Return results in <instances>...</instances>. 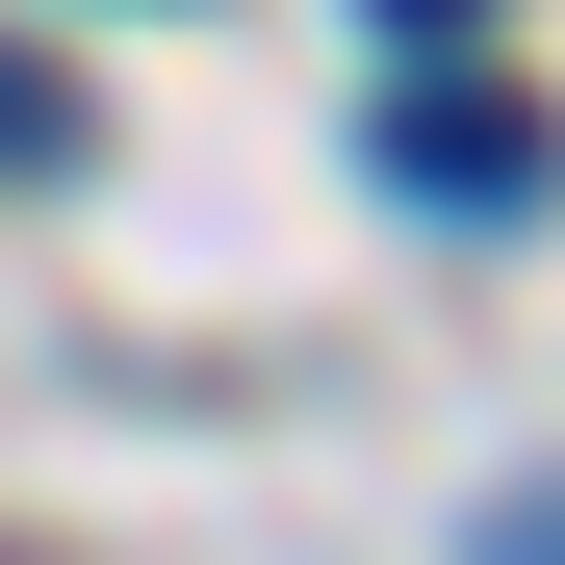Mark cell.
<instances>
[{"instance_id": "277c9868", "label": "cell", "mask_w": 565, "mask_h": 565, "mask_svg": "<svg viewBox=\"0 0 565 565\" xmlns=\"http://www.w3.org/2000/svg\"><path fill=\"white\" fill-rule=\"evenodd\" d=\"M360 26H386V52H462V26H489V0H360Z\"/></svg>"}, {"instance_id": "3957f363", "label": "cell", "mask_w": 565, "mask_h": 565, "mask_svg": "<svg viewBox=\"0 0 565 565\" xmlns=\"http://www.w3.org/2000/svg\"><path fill=\"white\" fill-rule=\"evenodd\" d=\"M462 565H565V489H489V540H462Z\"/></svg>"}, {"instance_id": "7a4b0ae2", "label": "cell", "mask_w": 565, "mask_h": 565, "mask_svg": "<svg viewBox=\"0 0 565 565\" xmlns=\"http://www.w3.org/2000/svg\"><path fill=\"white\" fill-rule=\"evenodd\" d=\"M0 180H77V77H26V52H0Z\"/></svg>"}, {"instance_id": "6da1fadb", "label": "cell", "mask_w": 565, "mask_h": 565, "mask_svg": "<svg viewBox=\"0 0 565 565\" xmlns=\"http://www.w3.org/2000/svg\"><path fill=\"white\" fill-rule=\"evenodd\" d=\"M386 180L437 232H514V206H565V129L514 104V77H386Z\"/></svg>"}]
</instances>
